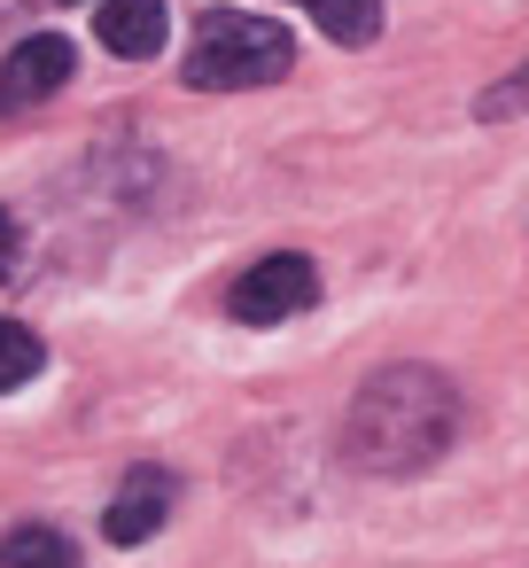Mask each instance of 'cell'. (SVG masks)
Here are the masks:
<instances>
[{
  "label": "cell",
  "mask_w": 529,
  "mask_h": 568,
  "mask_svg": "<svg viewBox=\"0 0 529 568\" xmlns=\"http://www.w3.org/2000/svg\"><path fill=\"white\" fill-rule=\"evenodd\" d=\"M71 79H79V48L63 32H32L24 48H9V63H0V118H24V110L55 102Z\"/></svg>",
  "instance_id": "4"
},
{
  "label": "cell",
  "mask_w": 529,
  "mask_h": 568,
  "mask_svg": "<svg viewBox=\"0 0 529 568\" xmlns=\"http://www.w3.org/2000/svg\"><path fill=\"white\" fill-rule=\"evenodd\" d=\"M312 304H319V265L296 257V250H273V257L242 265V281L226 288V312L242 327H281V320H296Z\"/></svg>",
  "instance_id": "3"
},
{
  "label": "cell",
  "mask_w": 529,
  "mask_h": 568,
  "mask_svg": "<svg viewBox=\"0 0 529 568\" xmlns=\"http://www.w3.org/2000/svg\"><path fill=\"white\" fill-rule=\"evenodd\" d=\"M102 48L125 55V63H149L164 48V0H102V17H94Z\"/></svg>",
  "instance_id": "6"
},
{
  "label": "cell",
  "mask_w": 529,
  "mask_h": 568,
  "mask_svg": "<svg viewBox=\"0 0 529 568\" xmlns=\"http://www.w3.org/2000/svg\"><path fill=\"white\" fill-rule=\"evenodd\" d=\"M17 257H24V226H17L9 211H0V281L17 273Z\"/></svg>",
  "instance_id": "11"
},
{
  "label": "cell",
  "mask_w": 529,
  "mask_h": 568,
  "mask_svg": "<svg viewBox=\"0 0 529 568\" xmlns=\"http://www.w3.org/2000/svg\"><path fill=\"white\" fill-rule=\"evenodd\" d=\"M521 110H529V63H521L506 87H490V94H482V118H521Z\"/></svg>",
  "instance_id": "10"
},
{
  "label": "cell",
  "mask_w": 529,
  "mask_h": 568,
  "mask_svg": "<svg viewBox=\"0 0 529 568\" xmlns=\"http://www.w3.org/2000/svg\"><path fill=\"white\" fill-rule=\"evenodd\" d=\"M32 9V0H0V24H9V17H24Z\"/></svg>",
  "instance_id": "12"
},
{
  "label": "cell",
  "mask_w": 529,
  "mask_h": 568,
  "mask_svg": "<svg viewBox=\"0 0 529 568\" xmlns=\"http://www.w3.org/2000/svg\"><path fill=\"white\" fill-rule=\"evenodd\" d=\"M0 568H79V545L55 521H17L0 537Z\"/></svg>",
  "instance_id": "7"
},
{
  "label": "cell",
  "mask_w": 529,
  "mask_h": 568,
  "mask_svg": "<svg viewBox=\"0 0 529 568\" xmlns=\"http://www.w3.org/2000/svg\"><path fill=\"white\" fill-rule=\"evenodd\" d=\"M164 514H172V475H164V467H133V475L118 483L102 529H110V545H149V537L164 529Z\"/></svg>",
  "instance_id": "5"
},
{
  "label": "cell",
  "mask_w": 529,
  "mask_h": 568,
  "mask_svg": "<svg viewBox=\"0 0 529 568\" xmlns=\"http://www.w3.org/2000/svg\"><path fill=\"white\" fill-rule=\"evenodd\" d=\"M459 428V389L436 366H382L350 397L343 452L358 475H420Z\"/></svg>",
  "instance_id": "1"
},
{
  "label": "cell",
  "mask_w": 529,
  "mask_h": 568,
  "mask_svg": "<svg viewBox=\"0 0 529 568\" xmlns=\"http://www.w3.org/2000/svg\"><path fill=\"white\" fill-rule=\"evenodd\" d=\"M40 366H48L40 335H32V327H17V320H0V389H24Z\"/></svg>",
  "instance_id": "9"
},
{
  "label": "cell",
  "mask_w": 529,
  "mask_h": 568,
  "mask_svg": "<svg viewBox=\"0 0 529 568\" xmlns=\"http://www.w3.org/2000/svg\"><path fill=\"white\" fill-rule=\"evenodd\" d=\"M304 17H319V32L335 40V48H374L382 40V0H296Z\"/></svg>",
  "instance_id": "8"
},
{
  "label": "cell",
  "mask_w": 529,
  "mask_h": 568,
  "mask_svg": "<svg viewBox=\"0 0 529 568\" xmlns=\"http://www.w3.org/2000/svg\"><path fill=\"white\" fill-rule=\"evenodd\" d=\"M288 63H296V40H288L273 17H250V9H203V17H195L187 87H203V94H242V87L288 79Z\"/></svg>",
  "instance_id": "2"
}]
</instances>
